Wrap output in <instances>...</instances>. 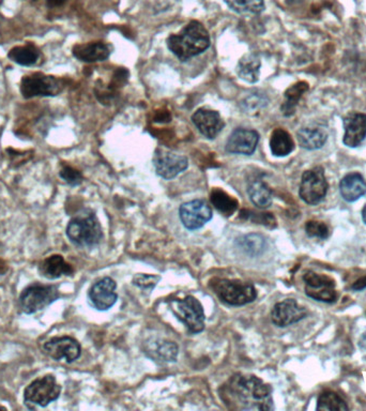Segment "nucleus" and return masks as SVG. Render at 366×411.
<instances>
[{
  "mask_svg": "<svg viewBox=\"0 0 366 411\" xmlns=\"http://www.w3.org/2000/svg\"><path fill=\"white\" fill-rule=\"evenodd\" d=\"M221 396L225 404L238 410L274 409L272 388L254 375H235L224 385Z\"/></svg>",
  "mask_w": 366,
  "mask_h": 411,
  "instance_id": "obj_1",
  "label": "nucleus"
},
{
  "mask_svg": "<svg viewBox=\"0 0 366 411\" xmlns=\"http://www.w3.org/2000/svg\"><path fill=\"white\" fill-rule=\"evenodd\" d=\"M67 236L77 247H95L102 239V228L95 213L84 210L72 218L67 226Z\"/></svg>",
  "mask_w": 366,
  "mask_h": 411,
  "instance_id": "obj_3",
  "label": "nucleus"
},
{
  "mask_svg": "<svg viewBox=\"0 0 366 411\" xmlns=\"http://www.w3.org/2000/svg\"><path fill=\"white\" fill-rule=\"evenodd\" d=\"M171 311L191 333H200L205 329V313L202 303L193 296L171 302Z\"/></svg>",
  "mask_w": 366,
  "mask_h": 411,
  "instance_id": "obj_6",
  "label": "nucleus"
},
{
  "mask_svg": "<svg viewBox=\"0 0 366 411\" xmlns=\"http://www.w3.org/2000/svg\"><path fill=\"white\" fill-rule=\"evenodd\" d=\"M270 149L273 156H289L295 149L293 137L284 129H276L271 135Z\"/></svg>",
  "mask_w": 366,
  "mask_h": 411,
  "instance_id": "obj_26",
  "label": "nucleus"
},
{
  "mask_svg": "<svg viewBox=\"0 0 366 411\" xmlns=\"http://www.w3.org/2000/svg\"><path fill=\"white\" fill-rule=\"evenodd\" d=\"M345 135L343 143L355 148L366 139V115L362 113L348 114L344 118Z\"/></svg>",
  "mask_w": 366,
  "mask_h": 411,
  "instance_id": "obj_18",
  "label": "nucleus"
},
{
  "mask_svg": "<svg viewBox=\"0 0 366 411\" xmlns=\"http://www.w3.org/2000/svg\"><path fill=\"white\" fill-rule=\"evenodd\" d=\"M61 387L53 375L36 379L24 391V402L28 408L46 407L60 395Z\"/></svg>",
  "mask_w": 366,
  "mask_h": 411,
  "instance_id": "obj_5",
  "label": "nucleus"
},
{
  "mask_svg": "<svg viewBox=\"0 0 366 411\" xmlns=\"http://www.w3.org/2000/svg\"><path fill=\"white\" fill-rule=\"evenodd\" d=\"M145 353L154 361L173 362L177 359L178 346L171 341L156 338L146 343Z\"/></svg>",
  "mask_w": 366,
  "mask_h": 411,
  "instance_id": "obj_20",
  "label": "nucleus"
},
{
  "mask_svg": "<svg viewBox=\"0 0 366 411\" xmlns=\"http://www.w3.org/2000/svg\"><path fill=\"white\" fill-rule=\"evenodd\" d=\"M260 67H262V61L258 55L249 53V54H245L239 60L236 71L241 80L254 84L259 80Z\"/></svg>",
  "mask_w": 366,
  "mask_h": 411,
  "instance_id": "obj_23",
  "label": "nucleus"
},
{
  "mask_svg": "<svg viewBox=\"0 0 366 411\" xmlns=\"http://www.w3.org/2000/svg\"><path fill=\"white\" fill-rule=\"evenodd\" d=\"M59 176L70 186H78L82 181V173L69 165H65L61 169Z\"/></svg>",
  "mask_w": 366,
  "mask_h": 411,
  "instance_id": "obj_35",
  "label": "nucleus"
},
{
  "mask_svg": "<svg viewBox=\"0 0 366 411\" xmlns=\"http://www.w3.org/2000/svg\"><path fill=\"white\" fill-rule=\"evenodd\" d=\"M306 307L300 305L295 299H286L276 303L271 312L273 324L280 328L289 327L302 321L306 316Z\"/></svg>",
  "mask_w": 366,
  "mask_h": 411,
  "instance_id": "obj_14",
  "label": "nucleus"
},
{
  "mask_svg": "<svg viewBox=\"0 0 366 411\" xmlns=\"http://www.w3.org/2000/svg\"><path fill=\"white\" fill-rule=\"evenodd\" d=\"M158 279L160 277H156V275L139 274L134 277L133 283L139 287L152 289L158 283Z\"/></svg>",
  "mask_w": 366,
  "mask_h": 411,
  "instance_id": "obj_36",
  "label": "nucleus"
},
{
  "mask_svg": "<svg viewBox=\"0 0 366 411\" xmlns=\"http://www.w3.org/2000/svg\"><path fill=\"white\" fill-rule=\"evenodd\" d=\"M328 192V182L323 167H314L304 171L300 183L299 194L302 201L308 205L321 203Z\"/></svg>",
  "mask_w": 366,
  "mask_h": 411,
  "instance_id": "obj_9",
  "label": "nucleus"
},
{
  "mask_svg": "<svg viewBox=\"0 0 366 411\" xmlns=\"http://www.w3.org/2000/svg\"><path fill=\"white\" fill-rule=\"evenodd\" d=\"M359 346L361 347L363 351H366V332L361 336V338H360Z\"/></svg>",
  "mask_w": 366,
  "mask_h": 411,
  "instance_id": "obj_39",
  "label": "nucleus"
},
{
  "mask_svg": "<svg viewBox=\"0 0 366 411\" xmlns=\"http://www.w3.org/2000/svg\"><path fill=\"white\" fill-rule=\"evenodd\" d=\"M242 247L249 255H256L264 251L266 241L257 235H249L243 238Z\"/></svg>",
  "mask_w": 366,
  "mask_h": 411,
  "instance_id": "obj_33",
  "label": "nucleus"
},
{
  "mask_svg": "<svg viewBox=\"0 0 366 411\" xmlns=\"http://www.w3.org/2000/svg\"><path fill=\"white\" fill-rule=\"evenodd\" d=\"M0 409H5V408H4V407H0Z\"/></svg>",
  "mask_w": 366,
  "mask_h": 411,
  "instance_id": "obj_41",
  "label": "nucleus"
},
{
  "mask_svg": "<svg viewBox=\"0 0 366 411\" xmlns=\"http://www.w3.org/2000/svg\"><path fill=\"white\" fill-rule=\"evenodd\" d=\"M308 90V84L306 82H297V84L293 85V86L287 89L286 92H285V102L283 103L282 107H281L285 116H291L295 114L298 102L300 101L303 93H306Z\"/></svg>",
  "mask_w": 366,
  "mask_h": 411,
  "instance_id": "obj_29",
  "label": "nucleus"
},
{
  "mask_svg": "<svg viewBox=\"0 0 366 411\" xmlns=\"http://www.w3.org/2000/svg\"><path fill=\"white\" fill-rule=\"evenodd\" d=\"M210 201L211 203L215 206V208L225 217H230V215H234L238 209V201L228 195L227 193L224 192L221 188L212 190L210 194Z\"/></svg>",
  "mask_w": 366,
  "mask_h": 411,
  "instance_id": "obj_28",
  "label": "nucleus"
},
{
  "mask_svg": "<svg viewBox=\"0 0 366 411\" xmlns=\"http://www.w3.org/2000/svg\"><path fill=\"white\" fill-rule=\"evenodd\" d=\"M230 10L239 14H259L264 10V0H224Z\"/></svg>",
  "mask_w": 366,
  "mask_h": 411,
  "instance_id": "obj_30",
  "label": "nucleus"
},
{
  "mask_svg": "<svg viewBox=\"0 0 366 411\" xmlns=\"http://www.w3.org/2000/svg\"><path fill=\"white\" fill-rule=\"evenodd\" d=\"M192 122L198 131L209 139H215L225 126L219 112L206 107L198 110L192 116Z\"/></svg>",
  "mask_w": 366,
  "mask_h": 411,
  "instance_id": "obj_17",
  "label": "nucleus"
},
{
  "mask_svg": "<svg viewBox=\"0 0 366 411\" xmlns=\"http://www.w3.org/2000/svg\"><path fill=\"white\" fill-rule=\"evenodd\" d=\"M303 281L306 284V294L310 298L321 302H335L338 294L335 283L331 277L308 271L303 275Z\"/></svg>",
  "mask_w": 366,
  "mask_h": 411,
  "instance_id": "obj_11",
  "label": "nucleus"
},
{
  "mask_svg": "<svg viewBox=\"0 0 366 411\" xmlns=\"http://www.w3.org/2000/svg\"><path fill=\"white\" fill-rule=\"evenodd\" d=\"M58 298L59 290L56 286L33 284L21 294L20 307L25 314H33L43 310Z\"/></svg>",
  "mask_w": 366,
  "mask_h": 411,
  "instance_id": "obj_7",
  "label": "nucleus"
},
{
  "mask_svg": "<svg viewBox=\"0 0 366 411\" xmlns=\"http://www.w3.org/2000/svg\"><path fill=\"white\" fill-rule=\"evenodd\" d=\"M362 219H363L364 223L366 224V205L364 206L363 210H362Z\"/></svg>",
  "mask_w": 366,
  "mask_h": 411,
  "instance_id": "obj_40",
  "label": "nucleus"
},
{
  "mask_svg": "<svg viewBox=\"0 0 366 411\" xmlns=\"http://www.w3.org/2000/svg\"><path fill=\"white\" fill-rule=\"evenodd\" d=\"M117 284L111 277H103L89 290V300L99 311H107L117 302Z\"/></svg>",
  "mask_w": 366,
  "mask_h": 411,
  "instance_id": "obj_15",
  "label": "nucleus"
},
{
  "mask_svg": "<svg viewBox=\"0 0 366 411\" xmlns=\"http://www.w3.org/2000/svg\"><path fill=\"white\" fill-rule=\"evenodd\" d=\"M40 273L46 279H59L63 275H71L73 268L61 255H52L45 258L39 267Z\"/></svg>",
  "mask_w": 366,
  "mask_h": 411,
  "instance_id": "obj_22",
  "label": "nucleus"
},
{
  "mask_svg": "<svg viewBox=\"0 0 366 411\" xmlns=\"http://www.w3.org/2000/svg\"><path fill=\"white\" fill-rule=\"evenodd\" d=\"M340 192L343 198L349 203L357 201L366 194L365 180L360 174H348L340 180Z\"/></svg>",
  "mask_w": 366,
  "mask_h": 411,
  "instance_id": "obj_21",
  "label": "nucleus"
},
{
  "mask_svg": "<svg viewBox=\"0 0 366 411\" xmlns=\"http://www.w3.org/2000/svg\"><path fill=\"white\" fill-rule=\"evenodd\" d=\"M167 48L181 61L202 54L210 46V36L202 23L192 21L180 33L169 36Z\"/></svg>",
  "mask_w": 366,
  "mask_h": 411,
  "instance_id": "obj_2",
  "label": "nucleus"
},
{
  "mask_svg": "<svg viewBox=\"0 0 366 411\" xmlns=\"http://www.w3.org/2000/svg\"><path fill=\"white\" fill-rule=\"evenodd\" d=\"M348 409L345 400L334 392H325L317 402V410L346 411Z\"/></svg>",
  "mask_w": 366,
  "mask_h": 411,
  "instance_id": "obj_31",
  "label": "nucleus"
},
{
  "mask_svg": "<svg viewBox=\"0 0 366 411\" xmlns=\"http://www.w3.org/2000/svg\"><path fill=\"white\" fill-rule=\"evenodd\" d=\"M210 286L222 302L232 306H242L257 298L256 288L240 279H215L211 281Z\"/></svg>",
  "mask_w": 366,
  "mask_h": 411,
  "instance_id": "obj_4",
  "label": "nucleus"
},
{
  "mask_svg": "<svg viewBox=\"0 0 366 411\" xmlns=\"http://www.w3.org/2000/svg\"><path fill=\"white\" fill-rule=\"evenodd\" d=\"M48 7H60L65 3V0H46Z\"/></svg>",
  "mask_w": 366,
  "mask_h": 411,
  "instance_id": "obj_38",
  "label": "nucleus"
},
{
  "mask_svg": "<svg viewBox=\"0 0 366 411\" xmlns=\"http://www.w3.org/2000/svg\"><path fill=\"white\" fill-rule=\"evenodd\" d=\"M268 105V97L259 92L251 93L243 99L241 107L244 110L245 113H256L259 110L264 109Z\"/></svg>",
  "mask_w": 366,
  "mask_h": 411,
  "instance_id": "obj_32",
  "label": "nucleus"
},
{
  "mask_svg": "<svg viewBox=\"0 0 366 411\" xmlns=\"http://www.w3.org/2000/svg\"><path fill=\"white\" fill-rule=\"evenodd\" d=\"M43 351L56 361L65 360L68 363L75 361L80 358L82 347L75 338L70 336L53 338L43 345Z\"/></svg>",
  "mask_w": 366,
  "mask_h": 411,
  "instance_id": "obj_13",
  "label": "nucleus"
},
{
  "mask_svg": "<svg viewBox=\"0 0 366 411\" xmlns=\"http://www.w3.org/2000/svg\"><path fill=\"white\" fill-rule=\"evenodd\" d=\"M306 234L311 238L327 239L329 237V228L323 222L310 221L306 225Z\"/></svg>",
  "mask_w": 366,
  "mask_h": 411,
  "instance_id": "obj_34",
  "label": "nucleus"
},
{
  "mask_svg": "<svg viewBox=\"0 0 366 411\" xmlns=\"http://www.w3.org/2000/svg\"><path fill=\"white\" fill-rule=\"evenodd\" d=\"M247 194L252 203L260 209H266L272 203V192L262 179L252 180L247 186Z\"/></svg>",
  "mask_w": 366,
  "mask_h": 411,
  "instance_id": "obj_25",
  "label": "nucleus"
},
{
  "mask_svg": "<svg viewBox=\"0 0 366 411\" xmlns=\"http://www.w3.org/2000/svg\"><path fill=\"white\" fill-rule=\"evenodd\" d=\"M180 220L187 230H196L212 219V209L204 199H195L181 205Z\"/></svg>",
  "mask_w": 366,
  "mask_h": 411,
  "instance_id": "obj_10",
  "label": "nucleus"
},
{
  "mask_svg": "<svg viewBox=\"0 0 366 411\" xmlns=\"http://www.w3.org/2000/svg\"><path fill=\"white\" fill-rule=\"evenodd\" d=\"M72 53L78 60L84 63H97L109 58L111 48L109 44L103 42H91V43L76 44Z\"/></svg>",
  "mask_w": 366,
  "mask_h": 411,
  "instance_id": "obj_19",
  "label": "nucleus"
},
{
  "mask_svg": "<svg viewBox=\"0 0 366 411\" xmlns=\"http://www.w3.org/2000/svg\"><path fill=\"white\" fill-rule=\"evenodd\" d=\"M10 60L24 67H31L37 63L40 57V50L33 44H26V46H16L12 48L8 54Z\"/></svg>",
  "mask_w": 366,
  "mask_h": 411,
  "instance_id": "obj_27",
  "label": "nucleus"
},
{
  "mask_svg": "<svg viewBox=\"0 0 366 411\" xmlns=\"http://www.w3.org/2000/svg\"><path fill=\"white\" fill-rule=\"evenodd\" d=\"M299 145L304 149H321L325 146L328 139V134L323 129L318 127H308L302 128L297 133Z\"/></svg>",
  "mask_w": 366,
  "mask_h": 411,
  "instance_id": "obj_24",
  "label": "nucleus"
},
{
  "mask_svg": "<svg viewBox=\"0 0 366 411\" xmlns=\"http://www.w3.org/2000/svg\"><path fill=\"white\" fill-rule=\"evenodd\" d=\"M259 134L251 129L238 128L232 131L226 143V151L234 154L252 156L257 148Z\"/></svg>",
  "mask_w": 366,
  "mask_h": 411,
  "instance_id": "obj_16",
  "label": "nucleus"
},
{
  "mask_svg": "<svg viewBox=\"0 0 366 411\" xmlns=\"http://www.w3.org/2000/svg\"><path fill=\"white\" fill-rule=\"evenodd\" d=\"M364 288H366V277L357 279V281L352 285V289L355 290H362L364 289Z\"/></svg>",
  "mask_w": 366,
  "mask_h": 411,
  "instance_id": "obj_37",
  "label": "nucleus"
},
{
  "mask_svg": "<svg viewBox=\"0 0 366 411\" xmlns=\"http://www.w3.org/2000/svg\"><path fill=\"white\" fill-rule=\"evenodd\" d=\"M154 165L156 174L165 180H171L177 177L189 166L187 156L175 154L168 150H156L154 158Z\"/></svg>",
  "mask_w": 366,
  "mask_h": 411,
  "instance_id": "obj_12",
  "label": "nucleus"
},
{
  "mask_svg": "<svg viewBox=\"0 0 366 411\" xmlns=\"http://www.w3.org/2000/svg\"><path fill=\"white\" fill-rule=\"evenodd\" d=\"M65 88L63 80L43 73L24 76L21 82V92L25 99L35 97H55Z\"/></svg>",
  "mask_w": 366,
  "mask_h": 411,
  "instance_id": "obj_8",
  "label": "nucleus"
}]
</instances>
